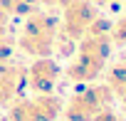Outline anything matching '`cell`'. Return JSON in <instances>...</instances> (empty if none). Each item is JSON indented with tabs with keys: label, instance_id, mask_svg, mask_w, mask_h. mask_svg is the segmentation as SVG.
I'll use <instances>...</instances> for the list:
<instances>
[{
	"label": "cell",
	"instance_id": "cell-6",
	"mask_svg": "<svg viewBox=\"0 0 126 121\" xmlns=\"http://www.w3.org/2000/svg\"><path fill=\"white\" fill-rule=\"evenodd\" d=\"M62 77V67L52 57H37L32 64L25 67V87L32 94H52Z\"/></svg>",
	"mask_w": 126,
	"mask_h": 121
},
{
	"label": "cell",
	"instance_id": "cell-10",
	"mask_svg": "<svg viewBox=\"0 0 126 121\" xmlns=\"http://www.w3.org/2000/svg\"><path fill=\"white\" fill-rule=\"evenodd\" d=\"M111 42L114 45H119V47H126V13L116 20V22H111Z\"/></svg>",
	"mask_w": 126,
	"mask_h": 121
},
{
	"label": "cell",
	"instance_id": "cell-5",
	"mask_svg": "<svg viewBox=\"0 0 126 121\" xmlns=\"http://www.w3.org/2000/svg\"><path fill=\"white\" fill-rule=\"evenodd\" d=\"M54 3L62 8L59 32L72 42H79L92 27V22L99 17V8L89 0H54Z\"/></svg>",
	"mask_w": 126,
	"mask_h": 121
},
{
	"label": "cell",
	"instance_id": "cell-13",
	"mask_svg": "<svg viewBox=\"0 0 126 121\" xmlns=\"http://www.w3.org/2000/svg\"><path fill=\"white\" fill-rule=\"evenodd\" d=\"M94 121H124V119H121V116H119V114H116V111H114V109L109 106V109L99 111V114L94 116Z\"/></svg>",
	"mask_w": 126,
	"mask_h": 121
},
{
	"label": "cell",
	"instance_id": "cell-12",
	"mask_svg": "<svg viewBox=\"0 0 126 121\" xmlns=\"http://www.w3.org/2000/svg\"><path fill=\"white\" fill-rule=\"evenodd\" d=\"M10 15L0 8V40H5V37H10Z\"/></svg>",
	"mask_w": 126,
	"mask_h": 121
},
{
	"label": "cell",
	"instance_id": "cell-14",
	"mask_svg": "<svg viewBox=\"0 0 126 121\" xmlns=\"http://www.w3.org/2000/svg\"><path fill=\"white\" fill-rule=\"evenodd\" d=\"M89 3H94L96 8H106V5H116V0H89Z\"/></svg>",
	"mask_w": 126,
	"mask_h": 121
},
{
	"label": "cell",
	"instance_id": "cell-2",
	"mask_svg": "<svg viewBox=\"0 0 126 121\" xmlns=\"http://www.w3.org/2000/svg\"><path fill=\"white\" fill-rule=\"evenodd\" d=\"M57 37H59V20L47 13V10H32L30 15H25L22 30L17 35V49L25 52L27 57H52L54 47H57Z\"/></svg>",
	"mask_w": 126,
	"mask_h": 121
},
{
	"label": "cell",
	"instance_id": "cell-4",
	"mask_svg": "<svg viewBox=\"0 0 126 121\" xmlns=\"http://www.w3.org/2000/svg\"><path fill=\"white\" fill-rule=\"evenodd\" d=\"M62 101L54 91L52 94H32V96H20L15 99L8 109L5 121H57L62 114Z\"/></svg>",
	"mask_w": 126,
	"mask_h": 121
},
{
	"label": "cell",
	"instance_id": "cell-7",
	"mask_svg": "<svg viewBox=\"0 0 126 121\" xmlns=\"http://www.w3.org/2000/svg\"><path fill=\"white\" fill-rule=\"evenodd\" d=\"M25 89V67L17 62H10L0 67V109L10 106L15 99H20Z\"/></svg>",
	"mask_w": 126,
	"mask_h": 121
},
{
	"label": "cell",
	"instance_id": "cell-8",
	"mask_svg": "<svg viewBox=\"0 0 126 121\" xmlns=\"http://www.w3.org/2000/svg\"><path fill=\"white\" fill-rule=\"evenodd\" d=\"M45 5H54V0H0V8H3L10 17L30 15L32 10H40Z\"/></svg>",
	"mask_w": 126,
	"mask_h": 121
},
{
	"label": "cell",
	"instance_id": "cell-15",
	"mask_svg": "<svg viewBox=\"0 0 126 121\" xmlns=\"http://www.w3.org/2000/svg\"><path fill=\"white\" fill-rule=\"evenodd\" d=\"M116 3H124V5H126V0H116Z\"/></svg>",
	"mask_w": 126,
	"mask_h": 121
},
{
	"label": "cell",
	"instance_id": "cell-9",
	"mask_svg": "<svg viewBox=\"0 0 126 121\" xmlns=\"http://www.w3.org/2000/svg\"><path fill=\"white\" fill-rule=\"evenodd\" d=\"M106 87L111 89L114 99H119L126 109V64H114L109 69V79H106Z\"/></svg>",
	"mask_w": 126,
	"mask_h": 121
},
{
	"label": "cell",
	"instance_id": "cell-1",
	"mask_svg": "<svg viewBox=\"0 0 126 121\" xmlns=\"http://www.w3.org/2000/svg\"><path fill=\"white\" fill-rule=\"evenodd\" d=\"M111 22L106 17H96L92 22V27L87 30V35L77 42L74 47V57L64 69V77L74 84H92L106 67V59L111 54Z\"/></svg>",
	"mask_w": 126,
	"mask_h": 121
},
{
	"label": "cell",
	"instance_id": "cell-11",
	"mask_svg": "<svg viewBox=\"0 0 126 121\" xmlns=\"http://www.w3.org/2000/svg\"><path fill=\"white\" fill-rule=\"evenodd\" d=\"M13 52H15V42L10 37L0 40V67H5V64L13 62Z\"/></svg>",
	"mask_w": 126,
	"mask_h": 121
},
{
	"label": "cell",
	"instance_id": "cell-3",
	"mask_svg": "<svg viewBox=\"0 0 126 121\" xmlns=\"http://www.w3.org/2000/svg\"><path fill=\"white\" fill-rule=\"evenodd\" d=\"M114 104V94L106 84H82L62 106L64 121H94V116Z\"/></svg>",
	"mask_w": 126,
	"mask_h": 121
}]
</instances>
